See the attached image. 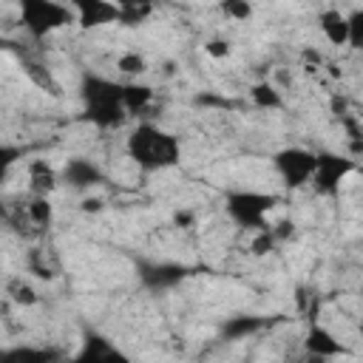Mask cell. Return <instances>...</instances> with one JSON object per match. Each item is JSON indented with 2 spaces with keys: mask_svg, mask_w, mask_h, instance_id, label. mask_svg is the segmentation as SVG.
Returning <instances> with one entry per match:
<instances>
[{
  "mask_svg": "<svg viewBox=\"0 0 363 363\" xmlns=\"http://www.w3.org/2000/svg\"><path fill=\"white\" fill-rule=\"evenodd\" d=\"M122 9H156V0H113Z\"/></svg>",
  "mask_w": 363,
  "mask_h": 363,
  "instance_id": "obj_24",
  "label": "cell"
},
{
  "mask_svg": "<svg viewBox=\"0 0 363 363\" xmlns=\"http://www.w3.org/2000/svg\"><path fill=\"white\" fill-rule=\"evenodd\" d=\"M20 23L34 40H45L60 28L74 26V9L62 0H17Z\"/></svg>",
  "mask_w": 363,
  "mask_h": 363,
  "instance_id": "obj_4",
  "label": "cell"
},
{
  "mask_svg": "<svg viewBox=\"0 0 363 363\" xmlns=\"http://www.w3.org/2000/svg\"><path fill=\"white\" fill-rule=\"evenodd\" d=\"M349 17V48H360V43H363V11L360 9H354L352 14H346Z\"/></svg>",
  "mask_w": 363,
  "mask_h": 363,
  "instance_id": "obj_21",
  "label": "cell"
},
{
  "mask_svg": "<svg viewBox=\"0 0 363 363\" xmlns=\"http://www.w3.org/2000/svg\"><path fill=\"white\" fill-rule=\"evenodd\" d=\"M125 153L136 167H142L147 173H156V170H170L182 162V142L167 128L142 119L128 133Z\"/></svg>",
  "mask_w": 363,
  "mask_h": 363,
  "instance_id": "obj_1",
  "label": "cell"
},
{
  "mask_svg": "<svg viewBox=\"0 0 363 363\" xmlns=\"http://www.w3.org/2000/svg\"><path fill=\"white\" fill-rule=\"evenodd\" d=\"M74 9V23L82 31H96L119 23V6L113 0H68Z\"/></svg>",
  "mask_w": 363,
  "mask_h": 363,
  "instance_id": "obj_7",
  "label": "cell"
},
{
  "mask_svg": "<svg viewBox=\"0 0 363 363\" xmlns=\"http://www.w3.org/2000/svg\"><path fill=\"white\" fill-rule=\"evenodd\" d=\"M26 216H28V221H31L34 227H40V230L51 227V221H54L51 196H31L28 204H26Z\"/></svg>",
  "mask_w": 363,
  "mask_h": 363,
  "instance_id": "obj_14",
  "label": "cell"
},
{
  "mask_svg": "<svg viewBox=\"0 0 363 363\" xmlns=\"http://www.w3.org/2000/svg\"><path fill=\"white\" fill-rule=\"evenodd\" d=\"M60 184L57 170L45 159H31L28 162V193L31 196H51Z\"/></svg>",
  "mask_w": 363,
  "mask_h": 363,
  "instance_id": "obj_11",
  "label": "cell"
},
{
  "mask_svg": "<svg viewBox=\"0 0 363 363\" xmlns=\"http://www.w3.org/2000/svg\"><path fill=\"white\" fill-rule=\"evenodd\" d=\"M255 326H258V320H238L235 326H227L224 332H227V335H247V332H252Z\"/></svg>",
  "mask_w": 363,
  "mask_h": 363,
  "instance_id": "obj_25",
  "label": "cell"
},
{
  "mask_svg": "<svg viewBox=\"0 0 363 363\" xmlns=\"http://www.w3.org/2000/svg\"><path fill=\"white\" fill-rule=\"evenodd\" d=\"M278 207L275 193L264 190H230L224 196V213L227 218L241 230H264L269 227V213Z\"/></svg>",
  "mask_w": 363,
  "mask_h": 363,
  "instance_id": "obj_3",
  "label": "cell"
},
{
  "mask_svg": "<svg viewBox=\"0 0 363 363\" xmlns=\"http://www.w3.org/2000/svg\"><path fill=\"white\" fill-rule=\"evenodd\" d=\"M82 119L96 125L99 130H113L128 119L122 105V82H113L99 74H85L79 82Z\"/></svg>",
  "mask_w": 363,
  "mask_h": 363,
  "instance_id": "obj_2",
  "label": "cell"
},
{
  "mask_svg": "<svg viewBox=\"0 0 363 363\" xmlns=\"http://www.w3.org/2000/svg\"><path fill=\"white\" fill-rule=\"evenodd\" d=\"M357 170V162L352 156H340V153H318L315 159V170H312V179L306 187H312V193L318 196H337L340 193V184Z\"/></svg>",
  "mask_w": 363,
  "mask_h": 363,
  "instance_id": "obj_6",
  "label": "cell"
},
{
  "mask_svg": "<svg viewBox=\"0 0 363 363\" xmlns=\"http://www.w3.org/2000/svg\"><path fill=\"white\" fill-rule=\"evenodd\" d=\"M99 360V357H122L119 352H116V346H111L105 337H99V335H88L85 340H82V352H79V360Z\"/></svg>",
  "mask_w": 363,
  "mask_h": 363,
  "instance_id": "obj_16",
  "label": "cell"
},
{
  "mask_svg": "<svg viewBox=\"0 0 363 363\" xmlns=\"http://www.w3.org/2000/svg\"><path fill=\"white\" fill-rule=\"evenodd\" d=\"M303 346H306V352L309 354H315V357H323V360H329V357H340L343 354V343L326 329V326H309V332H306V340H303Z\"/></svg>",
  "mask_w": 363,
  "mask_h": 363,
  "instance_id": "obj_10",
  "label": "cell"
},
{
  "mask_svg": "<svg viewBox=\"0 0 363 363\" xmlns=\"http://www.w3.org/2000/svg\"><path fill=\"white\" fill-rule=\"evenodd\" d=\"M62 182H65L68 187H74V190H88V187L105 182V173H102L91 159L77 156V159H68V162L62 164Z\"/></svg>",
  "mask_w": 363,
  "mask_h": 363,
  "instance_id": "obj_8",
  "label": "cell"
},
{
  "mask_svg": "<svg viewBox=\"0 0 363 363\" xmlns=\"http://www.w3.org/2000/svg\"><path fill=\"white\" fill-rule=\"evenodd\" d=\"M82 210L85 213H99L102 210V199H85L82 201Z\"/></svg>",
  "mask_w": 363,
  "mask_h": 363,
  "instance_id": "obj_26",
  "label": "cell"
},
{
  "mask_svg": "<svg viewBox=\"0 0 363 363\" xmlns=\"http://www.w3.org/2000/svg\"><path fill=\"white\" fill-rule=\"evenodd\" d=\"M204 54L213 57V60H227L233 54V43L224 40V37H213V40L204 43Z\"/></svg>",
  "mask_w": 363,
  "mask_h": 363,
  "instance_id": "obj_23",
  "label": "cell"
},
{
  "mask_svg": "<svg viewBox=\"0 0 363 363\" xmlns=\"http://www.w3.org/2000/svg\"><path fill=\"white\" fill-rule=\"evenodd\" d=\"M26 71L34 77V82H37L40 88H45L51 96H60V85L54 82V77H51L45 68H40V65H26Z\"/></svg>",
  "mask_w": 363,
  "mask_h": 363,
  "instance_id": "obj_22",
  "label": "cell"
},
{
  "mask_svg": "<svg viewBox=\"0 0 363 363\" xmlns=\"http://www.w3.org/2000/svg\"><path fill=\"white\" fill-rule=\"evenodd\" d=\"M153 102V88L145 82H122V105L128 113H145Z\"/></svg>",
  "mask_w": 363,
  "mask_h": 363,
  "instance_id": "obj_12",
  "label": "cell"
},
{
  "mask_svg": "<svg viewBox=\"0 0 363 363\" xmlns=\"http://www.w3.org/2000/svg\"><path fill=\"white\" fill-rule=\"evenodd\" d=\"M113 65H116V71H119L122 77H142V74L147 71V60H145L139 51H122V54L113 60Z\"/></svg>",
  "mask_w": 363,
  "mask_h": 363,
  "instance_id": "obj_17",
  "label": "cell"
},
{
  "mask_svg": "<svg viewBox=\"0 0 363 363\" xmlns=\"http://www.w3.org/2000/svg\"><path fill=\"white\" fill-rule=\"evenodd\" d=\"M250 102H252L258 111H281V108H284L281 91H278L272 82H267V79H261V82H255V85L250 88Z\"/></svg>",
  "mask_w": 363,
  "mask_h": 363,
  "instance_id": "obj_13",
  "label": "cell"
},
{
  "mask_svg": "<svg viewBox=\"0 0 363 363\" xmlns=\"http://www.w3.org/2000/svg\"><path fill=\"white\" fill-rule=\"evenodd\" d=\"M318 28L329 45L340 48L349 43V17L340 9H320L318 11Z\"/></svg>",
  "mask_w": 363,
  "mask_h": 363,
  "instance_id": "obj_9",
  "label": "cell"
},
{
  "mask_svg": "<svg viewBox=\"0 0 363 363\" xmlns=\"http://www.w3.org/2000/svg\"><path fill=\"white\" fill-rule=\"evenodd\" d=\"M0 216H3V204H0Z\"/></svg>",
  "mask_w": 363,
  "mask_h": 363,
  "instance_id": "obj_27",
  "label": "cell"
},
{
  "mask_svg": "<svg viewBox=\"0 0 363 363\" xmlns=\"http://www.w3.org/2000/svg\"><path fill=\"white\" fill-rule=\"evenodd\" d=\"M218 9L233 23H247L252 17V11H255L250 0H218Z\"/></svg>",
  "mask_w": 363,
  "mask_h": 363,
  "instance_id": "obj_18",
  "label": "cell"
},
{
  "mask_svg": "<svg viewBox=\"0 0 363 363\" xmlns=\"http://www.w3.org/2000/svg\"><path fill=\"white\" fill-rule=\"evenodd\" d=\"M20 159H23V147L9 145V142H0V184L9 179L11 167H14Z\"/></svg>",
  "mask_w": 363,
  "mask_h": 363,
  "instance_id": "obj_19",
  "label": "cell"
},
{
  "mask_svg": "<svg viewBox=\"0 0 363 363\" xmlns=\"http://www.w3.org/2000/svg\"><path fill=\"white\" fill-rule=\"evenodd\" d=\"M315 159H318L315 150L301 147V145H289V147H281L272 153V170L286 190H301L312 179Z\"/></svg>",
  "mask_w": 363,
  "mask_h": 363,
  "instance_id": "obj_5",
  "label": "cell"
},
{
  "mask_svg": "<svg viewBox=\"0 0 363 363\" xmlns=\"http://www.w3.org/2000/svg\"><path fill=\"white\" fill-rule=\"evenodd\" d=\"M272 247H275V235H272L269 227L252 230V241H250V252H252V255H267Z\"/></svg>",
  "mask_w": 363,
  "mask_h": 363,
  "instance_id": "obj_20",
  "label": "cell"
},
{
  "mask_svg": "<svg viewBox=\"0 0 363 363\" xmlns=\"http://www.w3.org/2000/svg\"><path fill=\"white\" fill-rule=\"evenodd\" d=\"M6 295H9V301L11 303H17V306H37L40 303V295H37V289L26 281V278H11L9 284H6Z\"/></svg>",
  "mask_w": 363,
  "mask_h": 363,
  "instance_id": "obj_15",
  "label": "cell"
}]
</instances>
